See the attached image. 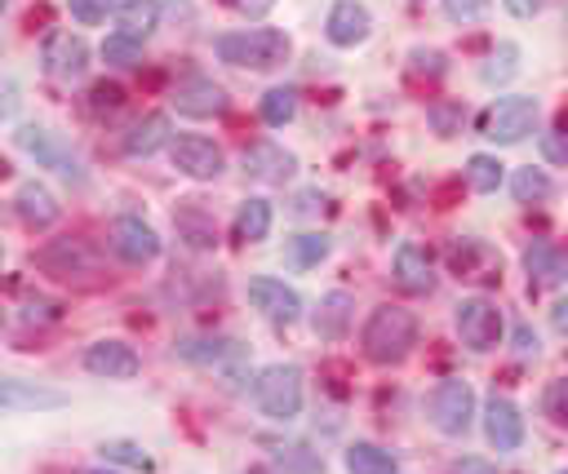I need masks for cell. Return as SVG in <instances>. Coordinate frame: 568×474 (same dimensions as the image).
Listing matches in <instances>:
<instances>
[{"mask_svg": "<svg viewBox=\"0 0 568 474\" xmlns=\"http://www.w3.org/2000/svg\"><path fill=\"white\" fill-rule=\"evenodd\" d=\"M115 0H71V18L75 22H84V27H93V22H102L106 18V9H111Z\"/></svg>", "mask_w": 568, "mask_h": 474, "instance_id": "60d3db41", "label": "cell"}, {"mask_svg": "<svg viewBox=\"0 0 568 474\" xmlns=\"http://www.w3.org/2000/svg\"><path fill=\"white\" fill-rule=\"evenodd\" d=\"M541 155H546L550 164H568V133H564V128L541 133Z\"/></svg>", "mask_w": 568, "mask_h": 474, "instance_id": "b9f144b4", "label": "cell"}, {"mask_svg": "<svg viewBox=\"0 0 568 474\" xmlns=\"http://www.w3.org/2000/svg\"><path fill=\"white\" fill-rule=\"evenodd\" d=\"M275 461L284 465V474H324V461H320V452H311V447H302V443H293V447H280V452H275Z\"/></svg>", "mask_w": 568, "mask_h": 474, "instance_id": "e575fe53", "label": "cell"}, {"mask_svg": "<svg viewBox=\"0 0 568 474\" xmlns=\"http://www.w3.org/2000/svg\"><path fill=\"white\" fill-rule=\"evenodd\" d=\"M253 403L271 421H293L302 412V368L297 363H271L253 381Z\"/></svg>", "mask_w": 568, "mask_h": 474, "instance_id": "3957f363", "label": "cell"}, {"mask_svg": "<svg viewBox=\"0 0 568 474\" xmlns=\"http://www.w3.org/2000/svg\"><path fill=\"white\" fill-rule=\"evenodd\" d=\"M169 155H173V164H178L186 177H195V182H209V177L222 173V151H217L209 137H200V133L173 137V142H169Z\"/></svg>", "mask_w": 568, "mask_h": 474, "instance_id": "7c38bea8", "label": "cell"}, {"mask_svg": "<svg viewBox=\"0 0 568 474\" xmlns=\"http://www.w3.org/2000/svg\"><path fill=\"white\" fill-rule=\"evenodd\" d=\"M413 71L422 75H444V53H435V49H413Z\"/></svg>", "mask_w": 568, "mask_h": 474, "instance_id": "7bdbcfd3", "label": "cell"}, {"mask_svg": "<svg viewBox=\"0 0 568 474\" xmlns=\"http://www.w3.org/2000/svg\"><path fill=\"white\" fill-rule=\"evenodd\" d=\"M488 4H493V0H444V13H448L453 22H479V18L488 13Z\"/></svg>", "mask_w": 568, "mask_h": 474, "instance_id": "ab89813d", "label": "cell"}, {"mask_svg": "<svg viewBox=\"0 0 568 474\" xmlns=\"http://www.w3.org/2000/svg\"><path fill=\"white\" fill-rule=\"evenodd\" d=\"M351 310H355L351 292H328V297L320 301V310H315V337H324V341L346 337V328H351Z\"/></svg>", "mask_w": 568, "mask_h": 474, "instance_id": "d4e9b609", "label": "cell"}, {"mask_svg": "<svg viewBox=\"0 0 568 474\" xmlns=\"http://www.w3.org/2000/svg\"><path fill=\"white\" fill-rule=\"evenodd\" d=\"M235 13H244V18H266L271 9H275V0H226Z\"/></svg>", "mask_w": 568, "mask_h": 474, "instance_id": "7dc6e473", "label": "cell"}, {"mask_svg": "<svg viewBox=\"0 0 568 474\" xmlns=\"http://www.w3.org/2000/svg\"><path fill=\"white\" fill-rule=\"evenodd\" d=\"M293 115H297V89H266V93H262V120H266L271 128L288 124Z\"/></svg>", "mask_w": 568, "mask_h": 474, "instance_id": "d6a6232c", "label": "cell"}, {"mask_svg": "<svg viewBox=\"0 0 568 474\" xmlns=\"http://www.w3.org/2000/svg\"><path fill=\"white\" fill-rule=\"evenodd\" d=\"M93 474H115V470H93Z\"/></svg>", "mask_w": 568, "mask_h": 474, "instance_id": "f5cc1de1", "label": "cell"}, {"mask_svg": "<svg viewBox=\"0 0 568 474\" xmlns=\"http://www.w3.org/2000/svg\"><path fill=\"white\" fill-rule=\"evenodd\" d=\"M359 346H364V354L373 363H399L417 346V315L404 310V306H377L364 319Z\"/></svg>", "mask_w": 568, "mask_h": 474, "instance_id": "6da1fadb", "label": "cell"}, {"mask_svg": "<svg viewBox=\"0 0 568 474\" xmlns=\"http://www.w3.org/2000/svg\"><path fill=\"white\" fill-rule=\"evenodd\" d=\"M390 275H395V284H399L404 292H430V284H435V275H430V257H426L422 244H399V248H395V266H390Z\"/></svg>", "mask_w": 568, "mask_h": 474, "instance_id": "44dd1931", "label": "cell"}, {"mask_svg": "<svg viewBox=\"0 0 568 474\" xmlns=\"http://www.w3.org/2000/svg\"><path fill=\"white\" fill-rule=\"evenodd\" d=\"M240 164H244V173H248L253 182H266V186H284V182L293 177V168H297V159H293L284 146H275V142H253V146H244Z\"/></svg>", "mask_w": 568, "mask_h": 474, "instance_id": "5bb4252c", "label": "cell"}, {"mask_svg": "<svg viewBox=\"0 0 568 474\" xmlns=\"http://www.w3.org/2000/svg\"><path fill=\"white\" fill-rule=\"evenodd\" d=\"M315 199H320V190H302L297 195V213H315Z\"/></svg>", "mask_w": 568, "mask_h": 474, "instance_id": "816d5d0a", "label": "cell"}, {"mask_svg": "<svg viewBox=\"0 0 568 474\" xmlns=\"http://www.w3.org/2000/svg\"><path fill=\"white\" fill-rule=\"evenodd\" d=\"M173 221H178V239H186L191 248H213L217 244V226L200 204H182L173 213Z\"/></svg>", "mask_w": 568, "mask_h": 474, "instance_id": "4316f807", "label": "cell"}, {"mask_svg": "<svg viewBox=\"0 0 568 474\" xmlns=\"http://www.w3.org/2000/svg\"><path fill=\"white\" fill-rule=\"evenodd\" d=\"M4 4H9V0H0V13H4Z\"/></svg>", "mask_w": 568, "mask_h": 474, "instance_id": "11a10c76", "label": "cell"}, {"mask_svg": "<svg viewBox=\"0 0 568 474\" xmlns=\"http://www.w3.org/2000/svg\"><path fill=\"white\" fill-rule=\"evenodd\" d=\"M40 62H44V71L53 80H75L89 66V44L80 35H71V31H49L44 49H40Z\"/></svg>", "mask_w": 568, "mask_h": 474, "instance_id": "30bf717a", "label": "cell"}, {"mask_svg": "<svg viewBox=\"0 0 568 474\" xmlns=\"http://www.w3.org/2000/svg\"><path fill=\"white\" fill-rule=\"evenodd\" d=\"M217 58L231 66H248V71H271L288 58V35L275 27H253V31H226L213 40Z\"/></svg>", "mask_w": 568, "mask_h": 474, "instance_id": "7a4b0ae2", "label": "cell"}, {"mask_svg": "<svg viewBox=\"0 0 568 474\" xmlns=\"http://www.w3.org/2000/svg\"><path fill=\"white\" fill-rule=\"evenodd\" d=\"M328 257V235H293L288 239V266L297 270H311Z\"/></svg>", "mask_w": 568, "mask_h": 474, "instance_id": "4dcf8cb0", "label": "cell"}, {"mask_svg": "<svg viewBox=\"0 0 568 474\" xmlns=\"http://www.w3.org/2000/svg\"><path fill=\"white\" fill-rule=\"evenodd\" d=\"M346 470L351 474H395V456L373 447V443H351L346 447Z\"/></svg>", "mask_w": 568, "mask_h": 474, "instance_id": "f1b7e54d", "label": "cell"}, {"mask_svg": "<svg viewBox=\"0 0 568 474\" xmlns=\"http://www.w3.org/2000/svg\"><path fill=\"white\" fill-rule=\"evenodd\" d=\"M248 301H253V310H262L271 323H293V319L302 315V297H297L284 279H271V275L248 279Z\"/></svg>", "mask_w": 568, "mask_h": 474, "instance_id": "4fadbf2b", "label": "cell"}, {"mask_svg": "<svg viewBox=\"0 0 568 474\" xmlns=\"http://www.w3.org/2000/svg\"><path fill=\"white\" fill-rule=\"evenodd\" d=\"M510 190H515L519 204H532V199H546V195H550V177H546L541 168H519V173L510 177Z\"/></svg>", "mask_w": 568, "mask_h": 474, "instance_id": "836d02e7", "label": "cell"}, {"mask_svg": "<svg viewBox=\"0 0 568 474\" xmlns=\"http://www.w3.org/2000/svg\"><path fill=\"white\" fill-rule=\"evenodd\" d=\"M515 354H519V359L537 354V332H532L528 323H519V328H515Z\"/></svg>", "mask_w": 568, "mask_h": 474, "instance_id": "c3c4849f", "label": "cell"}, {"mask_svg": "<svg viewBox=\"0 0 568 474\" xmlns=\"http://www.w3.org/2000/svg\"><path fill=\"white\" fill-rule=\"evenodd\" d=\"M426 412H430L435 430H444V434H466L470 421H475V390H470V381H462V377L439 381V385L430 390V399H426Z\"/></svg>", "mask_w": 568, "mask_h": 474, "instance_id": "5b68a950", "label": "cell"}, {"mask_svg": "<svg viewBox=\"0 0 568 474\" xmlns=\"http://www.w3.org/2000/svg\"><path fill=\"white\" fill-rule=\"evenodd\" d=\"M541 412H546L555 425L568 430V377H559V381H550V385L541 390Z\"/></svg>", "mask_w": 568, "mask_h": 474, "instance_id": "8d00e7d4", "label": "cell"}, {"mask_svg": "<svg viewBox=\"0 0 568 474\" xmlns=\"http://www.w3.org/2000/svg\"><path fill=\"white\" fill-rule=\"evenodd\" d=\"M328 40L337 44V49H351V44H359V40H368V31H373V18H368V9L359 4V0H337L333 9H328Z\"/></svg>", "mask_w": 568, "mask_h": 474, "instance_id": "d6986e66", "label": "cell"}, {"mask_svg": "<svg viewBox=\"0 0 568 474\" xmlns=\"http://www.w3.org/2000/svg\"><path fill=\"white\" fill-rule=\"evenodd\" d=\"M84 368L93 377H106V381H129V377H138L142 363H138L133 346H124V341H93L84 350Z\"/></svg>", "mask_w": 568, "mask_h": 474, "instance_id": "2e32d148", "label": "cell"}, {"mask_svg": "<svg viewBox=\"0 0 568 474\" xmlns=\"http://www.w3.org/2000/svg\"><path fill=\"white\" fill-rule=\"evenodd\" d=\"M0 257H4V248H0Z\"/></svg>", "mask_w": 568, "mask_h": 474, "instance_id": "6f0895ef", "label": "cell"}, {"mask_svg": "<svg viewBox=\"0 0 568 474\" xmlns=\"http://www.w3.org/2000/svg\"><path fill=\"white\" fill-rule=\"evenodd\" d=\"M178 359H186L195 368H217L226 377H244V368H248V350L231 337H182Z\"/></svg>", "mask_w": 568, "mask_h": 474, "instance_id": "8992f818", "label": "cell"}, {"mask_svg": "<svg viewBox=\"0 0 568 474\" xmlns=\"http://www.w3.org/2000/svg\"><path fill=\"white\" fill-rule=\"evenodd\" d=\"M448 266L457 279H470V284H497L501 279V253L475 235L448 244Z\"/></svg>", "mask_w": 568, "mask_h": 474, "instance_id": "52a82bcc", "label": "cell"}, {"mask_svg": "<svg viewBox=\"0 0 568 474\" xmlns=\"http://www.w3.org/2000/svg\"><path fill=\"white\" fill-rule=\"evenodd\" d=\"M18 137V146L27 151V155H36L44 168H53V173H62L67 182H84V168H80V159H75V151L58 137V133H49V128H36V124H27V128H18L13 133Z\"/></svg>", "mask_w": 568, "mask_h": 474, "instance_id": "ba28073f", "label": "cell"}, {"mask_svg": "<svg viewBox=\"0 0 568 474\" xmlns=\"http://www.w3.org/2000/svg\"><path fill=\"white\" fill-rule=\"evenodd\" d=\"M484 434H488V443L497 452H515L524 443V416H519V408L510 399L493 394L488 408H484Z\"/></svg>", "mask_w": 568, "mask_h": 474, "instance_id": "e0dca14e", "label": "cell"}, {"mask_svg": "<svg viewBox=\"0 0 568 474\" xmlns=\"http://www.w3.org/2000/svg\"><path fill=\"white\" fill-rule=\"evenodd\" d=\"M550 323H555V328L568 337V297H564V301H555V310H550Z\"/></svg>", "mask_w": 568, "mask_h": 474, "instance_id": "f907efd6", "label": "cell"}, {"mask_svg": "<svg viewBox=\"0 0 568 474\" xmlns=\"http://www.w3.org/2000/svg\"><path fill=\"white\" fill-rule=\"evenodd\" d=\"M537 111H541L537 97H524V93H515V97H497V102L484 111L479 133H484L488 142H497V146H515V142H524V137L532 133Z\"/></svg>", "mask_w": 568, "mask_h": 474, "instance_id": "277c9868", "label": "cell"}, {"mask_svg": "<svg viewBox=\"0 0 568 474\" xmlns=\"http://www.w3.org/2000/svg\"><path fill=\"white\" fill-rule=\"evenodd\" d=\"M0 328H4V315H0Z\"/></svg>", "mask_w": 568, "mask_h": 474, "instance_id": "9f6ffc18", "label": "cell"}, {"mask_svg": "<svg viewBox=\"0 0 568 474\" xmlns=\"http://www.w3.org/2000/svg\"><path fill=\"white\" fill-rule=\"evenodd\" d=\"M564 474H568V470H564Z\"/></svg>", "mask_w": 568, "mask_h": 474, "instance_id": "680465c9", "label": "cell"}, {"mask_svg": "<svg viewBox=\"0 0 568 474\" xmlns=\"http://www.w3.org/2000/svg\"><path fill=\"white\" fill-rule=\"evenodd\" d=\"M67 394L62 390H49V385H36V381H18V377H0V408H62Z\"/></svg>", "mask_w": 568, "mask_h": 474, "instance_id": "7402d4cb", "label": "cell"}, {"mask_svg": "<svg viewBox=\"0 0 568 474\" xmlns=\"http://www.w3.org/2000/svg\"><path fill=\"white\" fill-rule=\"evenodd\" d=\"M22 319H27V323H53V319H58V306L44 301V297H36V301H27Z\"/></svg>", "mask_w": 568, "mask_h": 474, "instance_id": "ee69618b", "label": "cell"}, {"mask_svg": "<svg viewBox=\"0 0 568 474\" xmlns=\"http://www.w3.org/2000/svg\"><path fill=\"white\" fill-rule=\"evenodd\" d=\"M13 208H18V217H22L31 230H44V226L58 221V204H53V195H49L40 182H22L18 195H13Z\"/></svg>", "mask_w": 568, "mask_h": 474, "instance_id": "603a6c76", "label": "cell"}, {"mask_svg": "<svg viewBox=\"0 0 568 474\" xmlns=\"http://www.w3.org/2000/svg\"><path fill=\"white\" fill-rule=\"evenodd\" d=\"M164 142H169V115L151 111V115H142V120L124 133V155H133V159L142 155V159H146V155H155Z\"/></svg>", "mask_w": 568, "mask_h": 474, "instance_id": "cb8c5ba5", "label": "cell"}, {"mask_svg": "<svg viewBox=\"0 0 568 474\" xmlns=\"http://www.w3.org/2000/svg\"><path fill=\"white\" fill-rule=\"evenodd\" d=\"M102 58H106L111 66H138V58H142V40H129V35L111 31V35L102 40Z\"/></svg>", "mask_w": 568, "mask_h": 474, "instance_id": "d590c367", "label": "cell"}, {"mask_svg": "<svg viewBox=\"0 0 568 474\" xmlns=\"http://www.w3.org/2000/svg\"><path fill=\"white\" fill-rule=\"evenodd\" d=\"M120 102H124V89L120 84H106V80H98L93 89H89V111H120Z\"/></svg>", "mask_w": 568, "mask_h": 474, "instance_id": "f35d334b", "label": "cell"}, {"mask_svg": "<svg viewBox=\"0 0 568 474\" xmlns=\"http://www.w3.org/2000/svg\"><path fill=\"white\" fill-rule=\"evenodd\" d=\"M457 337L470 350H493L501 337V310L488 297H466L457 301Z\"/></svg>", "mask_w": 568, "mask_h": 474, "instance_id": "9c48e42d", "label": "cell"}, {"mask_svg": "<svg viewBox=\"0 0 568 474\" xmlns=\"http://www.w3.org/2000/svg\"><path fill=\"white\" fill-rule=\"evenodd\" d=\"M524 270H528V284L532 288H555L564 275H568V253L546 244V239H532L524 248Z\"/></svg>", "mask_w": 568, "mask_h": 474, "instance_id": "ffe728a7", "label": "cell"}, {"mask_svg": "<svg viewBox=\"0 0 568 474\" xmlns=\"http://www.w3.org/2000/svg\"><path fill=\"white\" fill-rule=\"evenodd\" d=\"M111 248L129 266H146V261L160 257V239L142 217H115L111 221Z\"/></svg>", "mask_w": 568, "mask_h": 474, "instance_id": "8fae6325", "label": "cell"}, {"mask_svg": "<svg viewBox=\"0 0 568 474\" xmlns=\"http://www.w3.org/2000/svg\"><path fill=\"white\" fill-rule=\"evenodd\" d=\"M457 120H462V111H457V106H444V102H439V106H430V124H435L439 133H453V124H457Z\"/></svg>", "mask_w": 568, "mask_h": 474, "instance_id": "f6af8a7d", "label": "cell"}, {"mask_svg": "<svg viewBox=\"0 0 568 474\" xmlns=\"http://www.w3.org/2000/svg\"><path fill=\"white\" fill-rule=\"evenodd\" d=\"M173 106L182 115H191V120H209V115H222L226 111V93H222V84H213L204 75H191V80H182L173 89Z\"/></svg>", "mask_w": 568, "mask_h": 474, "instance_id": "9a60e30c", "label": "cell"}, {"mask_svg": "<svg viewBox=\"0 0 568 474\" xmlns=\"http://www.w3.org/2000/svg\"><path fill=\"white\" fill-rule=\"evenodd\" d=\"M501 168H506V164H501L497 155H470V159H466V182H470L479 195H493V190L501 186V177H506Z\"/></svg>", "mask_w": 568, "mask_h": 474, "instance_id": "f546056e", "label": "cell"}, {"mask_svg": "<svg viewBox=\"0 0 568 474\" xmlns=\"http://www.w3.org/2000/svg\"><path fill=\"white\" fill-rule=\"evenodd\" d=\"M448 474H497V470H493L484 456H462V461L448 465Z\"/></svg>", "mask_w": 568, "mask_h": 474, "instance_id": "bcb514c9", "label": "cell"}, {"mask_svg": "<svg viewBox=\"0 0 568 474\" xmlns=\"http://www.w3.org/2000/svg\"><path fill=\"white\" fill-rule=\"evenodd\" d=\"M160 22V0H124L115 9V31L129 40H146Z\"/></svg>", "mask_w": 568, "mask_h": 474, "instance_id": "484cf974", "label": "cell"}, {"mask_svg": "<svg viewBox=\"0 0 568 474\" xmlns=\"http://www.w3.org/2000/svg\"><path fill=\"white\" fill-rule=\"evenodd\" d=\"M501 4H506L515 18H532V13L541 9V0H501Z\"/></svg>", "mask_w": 568, "mask_h": 474, "instance_id": "681fc988", "label": "cell"}, {"mask_svg": "<svg viewBox=\"0 0 568 474\" xmlns=\"http://www.w3.org/2000/svg\"><path fill=\"white\" fill-rule=\"evenodd\" d=\"M36 261H40L49 275H62V279L89 275V270L98 266V257H93V248H89L84 239H53L49 248L36 253Z\"/></svg>", "mask_w": 568, "mask_h": 474, "instance_id": "ac0fdd59", "label": "cell"}, {"mask_svg": "<svg viewBox=\"0 0 568 474\" xmlns=\"http://www.w3.org/2000/svg\"><path fill=\"white\" fill-rule=\"evenodd\" d=\"M102 456L115 461V465H129V470H151V456L138 447V443H102Z\"/></svg>", "mask_w": 568, "mask_h": 474, "instance_id": "74e56055", "label": "cell"}, {"mask_svg": "<svg viewBox=\"0 0 568 474\" xmlns=\"http://www.w3.org/2000/svg\"><path fill=\"white\" fill-rule=\"evenodd\" d=\"M519 71V44H510V40H501L497 49H493V58L484 62V84H506L510 75Z\"/></svg>", "mask_w": 568, "mask_h": 474, "instance_id": "1f68e13d", "label": "cell"}, {"mask_svg": "<svg viewBox=\"0 0 568 474\" xmlns=\"http://www.w3.org/2000/svg\"><path fill=\"white\" fill-rule=\"evenodd\" d=\"M266 230H271V199H257V195L244 199L235 213V239L257 244V239H266Z\"/></svg>", "mask_w": 568, "mask_h": 474, "instance_id": "83f0119b", "label": "cell"}, {"mask_svg": "<svg viewBox=\"0 0 568 474\" xmlns=\"http://www.w3.org/2000/svg\"><path fill=\"white\" fill-rule=\"evenodd\" d=\"M248 474H266V470H248Z\"/></svg>", "mask_w": 568, "mask_h": 474, "instance_id": "db71d44e", "label": "cell"}]
</instances>
